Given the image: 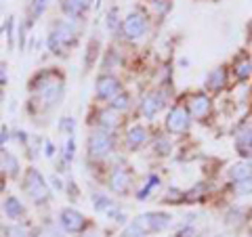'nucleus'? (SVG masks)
I'll list each match as a JSON object with an SVG mask.
<instances>
[{"label": "nucleus", "instance_id": "1", "mask_svg": "<svg viewBox=\"0 0 252 237\" xmlns=\"http://www.w3.org/2000/svg\"><path fill=\"white\" fill-rule=\"evenodd\" d=\"M23 189L26 193L34 200L36 204H42L49 200V187H46V180L42 178V175L36 168H28L26 170V180H23Z\"/></svg>", "mask_w": 252, "mask_h": 237}, {"label": "nucleus", "instance_id": "2", "mask_svg": "<svg viewBox=\"0 0 252 237\" xmlns=\"http://www.w3.org/2000/svg\"><path fill=\"white\" fill-rule=\"evenodd\" d=\"M135 223L139 225V229L143 233H158V231H164L170 223V216L164 214V212H147V214L139 216Z\"/></svg>", "mask_w": 252, "mask_h": 237}, {"label": "nucleus", "instance_id": "3", "mask_svg": "<svg viewBox=\"0 0 252 237\" xmlns=\"http://www.w3.org/2000/svg\"><path fill=\"white\" fill-rule=\"evenodd\" d=\"M145 30H147V21L141 13H130L122 23V31L128 40H137V38H141L145 34Z\"/></svg>", "mask_w": 252, "mask_h": 237}, {"label": "nucleus", "instance_id": "4", "mask_svg": "<svg viewBox=\"0 0 252 237\" xmlns=\"http://www.w3.org/2000/svg\"><path fill=\"white\" fill-rule=\"evenodd\" d=\"M89 151L93 157H105L112 151V137L107 132H93L89 139Z\"/></svg>", "mask_w": 252, "mask_h": 237}, {"label": "nucleus", "instance_id": "5", "mask_svg": "<svg viewBox=\"0 0 252 237\" xmlns=\"http://www.w3.org/2000/svg\"><path fill=\"white\" fill-rule=\"evenodd\" d=\"M59 220H61V227L69 233H80L86 227V218L80 214V212H76L72 208H63Z\"/></svg>", "mask_w": 252, "mask_h": 237}, {"label": "nucleus", "instance_id": "6", "mask_svg": "<svg viewBox=\"0 0 252 237\" xmlns=\"http://www.w3.org/2000/svg\"><path fill=\"white\" fill-rule=\"evenodd\" d=\"M187 126H189V116L183 107H175L172 112L168 114L166 118V128L172 132V134H181V132H185L187 130Z\"/></svg>", "mask_w": 252, "mask_h": 237}, {"label": "nucleus", "instance_id": "7", "mask_svg": "<svg viewBox=\"0 0 252 237\" xmlns=\"http://www.w3.org/2000/svg\"><path fill=\"white\" fill-rule=\"evenodd\" d=\"M97 94L101 99H116L120 94V82L114 76H101L97 80Z\"/></svg>", "mask_w": 252, "mask_h": 237}, {"label": "nucleus", "instance_id": "8", "mask_svg": "<svg viewBox=\"0 0 252 237\" xmlns=\"http://www.w3.org/2000/svg\"><path fill=\"white\" fill-rule=\"evenodd\" d=\"M162 107H164V94L152 92V94H147L143 99V103H141V114L145 118H154L158 114V109H162Z\"/></svg>", "mask_w": 252, "mask_h": 237}, {"label": "nucleus", "instance_id": "9", "mask_svg": "<svg viewBox=\"0 0 252 237\" xmlns=\"http://www.w3.org/2000/svg\"><path fill=\"white\" fill-rule=\"evenodd\" d=\"M189 109H191V114L195 118H204V116L210 112V99L206 97V94H202V92L193 94L191 103H189Z\"/></svg>", "mask_w": 252, "mask_h": 237}, {"label": "nucleus", "instance_id": "10", "mask_svg": "<svg viewBox=\"0 0 252 237\" xmlns=\"http://www.w3.org/2000/svg\"><path fill=\"white\" fill-rule=\"evenodd\" d=\"M91 6V0H63L61 9L65 11L69 17H80V15Z\"/></svg>", "mask_w": 252, "mask_h": 237}, {"label": "nucleus", "instance_id": "11", "mask_svg": "<svg viewBox=\"0 0 252 237\" xmlns=\"http://www.w3.org/2000/svg\"><path fill=\"white\" fill-rule=\"evenodd\" d=\"M147 141V130L143 128V126H132V128L126 132V145L137 149L139 145H143Z\"/></svg>", "mask_w": 252, "mask_h": 237}, {"label": "nucleus", "instance_id": "12", "mask_svg": "<svg viewBox=\"0 0 252 237\" xmlns=\"http://www.w3.org/2000/svg\"><path fill=\"white\" fill-rule=\"evenodd\" d=\"M53 36L57 38L61 44H74L76 42V31L72 30V26H67V23H59V26H55Z\"/></svg>", "mask_w": 252, "mask_h": 237}, {"label": "nucleus", "instance_id": "13", "mask_svg": "<svg viewBox=\"0 0 252 237\" xmlns=\"http://www.w3.org/2000/svg\"><path fill=\"white\" fill-rule=\"evenodd\" d=\"M109 187H112L116 193H124L126 187H128V175H126L124 170H114L112 177H109Z\"/></svg>", "mask_w": 252, "mask_h": 237}, {"label": "nucleus", "instance_id": "14", "mask_svg": "<svg viewBox=\"0 0 252 237\" xmlns=\"http://www.w3.org/2000/svg\"><path fill=\"white\" fill-rule=\"evenodd\" d=\"M225 84H227V72H225L223 67L215 69V72L208 76V80H206V86H208L210 90H220Z\"/></svg>", "mask_w": 252, "mask_h": 237}, {"label": "nucleus", "instance_id": "15", "mask_svg": "<svg viewBox=\"0 0 252 237\" xmlns=\"http://www.w3.org/2000/svg\"><path fill=\"white\" fill-rule=\"evenodd\" d=\"M4 214L9 216V218H19L21 214H23V206L19 204V200L17 197H6V202H4Z\"/></svg>", "mask_w": 252, "mask_h": 237}, {"label": "nucleus", "instance_id": "16", "mask_svg": "<svg viewBox=\"0 0 252 237\" xmlns=\"http://www.w3.org/2000/svg\"><path fill=\"white\" fill-rule=\"evenodd\" d=\"M238 151L240 155H252V132L246 130L238 137Z\"/></svg>", "mask_w": 252, "mask_h": 237}, {"label": "nucleus", "instance_id": "17", "mask_svg": "<svg viewBox=\"0 0 252 237\" xmlns=\"http://www.w3.org/2000/svg\"><path fill=\"white\" fill-rule=\"evenodd\" d=\"M99 124L103 126V128H107V130H114L116 126H118V118H116L114 112L105 109V112H101V114H99Z\"/></svg>", "mask_w": 252, "mask_h": 237}, {"label": "nucleus", "instance_id": "18", "mask_svg": "<svg viewBox=\"0 0 252 237\" xmlns=\"http://www.w3.org/2000/svg\"><path fill=\"white\" fill-rule=\"evenodd\" d=\"M229 177L238 183V180H244V178H248L250 177V166L248 164H238V166H233L231 172H229Z\"/></svg>", "mask_w": 252, "mask_h": 237}, {"label": "nucleus", "instance_id": "19", "mask_svg": "<svg viewBox=\"0 0 252 237\" xmlns=\"http://www.w3.org/2000/svg\"><path fill=\"white\" fill-rule=\"evenodd\" d=\"M250 69H252V63L250 59H240L238 63H235V76L240 78V80H244V78H248L250 76Z\"/></svg>", "mask_w": 252, "mask_h": 237}, {"label": "nucleus", "instance_id": "20", "mask_svg": "<svg viewBox=\"0 0 252 237\" xmlns=\"http://www.w3.org/2000/svg\"><path fill=\"white\" fill-rule=\"evenodd\" d=\"M235 191H238L240 195H250L252 193V177L238 180V183H235Z\"/></svg>", "mask_w": 252, "mask_h": 237}, {"label": "nucleus", "instance_id": "21", "mask_svg": "<svg viewBox=\"0 0 252 237\" xmlns=\"http://www.w3.org/2000/svg\"><path fill=\"white\" fill-rule=\"evenodd\" d=\"M126 107H128V94H118L116 99H112V109L116 112H122Z\"/></svg>", "mask_w": 252, "mask_h": 237}, {"label": "nucleus", "instance_id": "22", "mask_svg": "<svg viewBox=\"0 0 252 237\" xmlns=\"http://www.w3.org/2000/svg\"><path fill=\"white\" fill-rule=\"evenodd\" d=\"M6 237H34L28 229H23V227H9V231H6Z\"/></svg>", "mask_w": 252, "mask_h": 237}, {"label": "nucleus", "instance_id": "23", "mask_svg": "<svg viewBox=\"0 0 252 237\" xmlns=\"http://www.w3.org/2000/svg\"><path fill=\"white\" fill-rule=\"evenodd\" d=\"M93 200L97 202V204H94V208H97V210H109V208H112V202H109L107 197H103V195H94Z\"/></svg>", "mask_w": 252, "mask_h": 237}, {"label": "nucleus", "instance_id": "24", "mask_svg": "<svg viewBox=\"0 0 252 237\" xmlns=\"http://www.w3.org/2000/svg\"><path fill=\"white\" fill-rule=\"evenodd\" d=\"M4 164H6V168H9V172H11V177L17 175V160H15L11 153H4Z\"/></svg>", "mask_w": 252, "mask_h": 237}, {"label": "nucleus", "instance_id": "25", "mask_svg": "<svg viewBox=\"0 0 252 237\" xmlns=\"http://www.w3.org/2000/svg\"><path fill=\"white\" fill-rule=\"evenodd\" d=\"M156 149H158V151H160L162 155H166V153H170V143H168L166 139H162V141H158V143H156Z\"/></svg>", "mask_w": 252, "mask_h": 237}, {"label": "nucleus", "instance_id": "26", "mask_svg": "<svg viewBox=\"0 0 252 237\" xmlns=\"http://www.w3.org/2000/svg\"><path fill=\"white\" fill-rule=\"evenodd\" d=\"M175 237H193V229H191V227H185V229H181V231H179Z\"/></svg>", "mask_w": 252, "mask_h": 237}, {"label": "nucleus", "instance_id": "27", "mask_svg": "<svg viewBox=\"0 0 252 237\" xmlns=\"http://www.w3.org/2000/svg\"><path fill=\"white\" fill-rule=\"evenodd\" d=\"M65 155H67V160L74 155V139H67V153Z\"/></svg>", "mask_w": 252, "mask_h": 237}, {"label": "nucleus", "instance_id": "28", "mask_svg": "<svg viewBox=\"0 0 252 237\" xmlns=\"http://www.w3.org/2000/svg\"><path fill=\"white\" fill-rule=\"evenodd\" d=\"M4 82H6V69H4V65H0V86Z\"/></svg>", "mask_w": 252, "mask_h": 237}, {"label": "nucleus", "instance_id": "29", "mask_svg": "<svg viewBox=\"0 0 252 237\" xmlns=\"http://www.w3.org/2000/svg\"><path fill=\"white\" fill-rule=\"evenodd\" d=\"M114 23H116V11L112 13V17H107V28H114Z\"/></svg>", "mask_w": 252, "mask_h": 237}, {"label": "nucleus", "instance_id": "30", "mask_svg": "<svg viewBox=\"0 0 252 237\" xmlns=\"http://www.w3.org/2000/svg\"><path fill=\"white\" fill-rule=\"evenodd\" d=\"M61 128H65V130H72V120L69 118H65V122H63V126Z\"/></svg>", "mask_w": 252, "mask_h": 237}, {"label": "nucleus", "instance_id": "31", "mask_svg": "<svg viewBox=\"0 0 252 237\" xmlns=\"http://www.w3.org/2000/svg\"><path fill=\"white\" fill-rule=\"evenodd\" d=\"M53 183H55V187H57V189H61V180H59L57 177H55V178H53Z\"/></svg>", "mask_w": 252, "mask_h": 237}, {"label": "nucleus", "instance_id": "32", "mask_svg": "<svg viewBox=\"0 0 252 237\" xmlns=\"http://www.w3.org/2000/svg\"><path fill=\"white\" fill-rule=\"evenodd\" d=\"M2 99H4V97H2V92H0V103H2Z\"/></svg>", "mask_w": 252, "mask_h": 237}, {"label": "nucleus", "instance_id": "33", "mask_svg": "<svg viewBox=\"0 0 252 237\" xmlns=\"http://www.w3.org/2000/svg\"><path fill=\"white\" fill-rule=\"evenodd\" d=\"M84 237H97V235H84Z\"/></svg>", "mask_w": 252, "mask_h": 237}, {"label": "nucleus", "instance_id": "34", "mask_svg": "<svg viewBox=\"0 0 252 237\" xmlns=\"http://www.w3.org/2000/svg\"><path fill=\"white\" fill-rule=\"evenodd\" d=\"M0 189H2V183H0Z\"/></svg>", "mask_w": 252, "mask_h": 237}, {"label": "nucleus", "instance_id": "35", "mask_svg": "<svg viewBox=\"0 0 252 237\" xmlns=\"http://www.w3.org/2000/svg\"><path fill=\"white\" fill-rule=\"evenodd\" d=\"M0 168H2V164H0Z\"/></svg>", "mask_w": 252, "mask_h": 237}, {"label": "nucleus", "instance_id": "36", "mask_svg": "<svg viewBox=\"0 0 252 237\" xmlns=\"http://www.w3.org/2000/svg\"><path fill=\"white\" fill-rule=\"evenodd\" d=\"M250 231H252V229H250Z\"/></svg>", "mask_w": 252, "mask_h": 237}]
</instances>
